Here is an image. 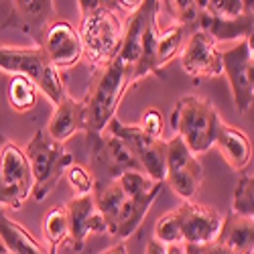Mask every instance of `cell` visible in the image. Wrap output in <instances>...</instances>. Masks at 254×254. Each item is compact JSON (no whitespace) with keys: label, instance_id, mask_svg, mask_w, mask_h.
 <instances>
[{"label":"cell","instance_id":"cell-33","mask_svg":"<svg viewBox=\"0 0 254 254\" xmlns=\"http://www.w3.org/2000/svg\"><path fill=\"white\" fill-rule=\"evenodd\" d=\"M102 254H128V250H126V244L120 240L118 244H114L112 248H108V250L102 252Z\"/></svg>","mask_w":254,"mask_h":254},{"label":"cell","instance_id":"cell-14","mask_svg":"<svg viewBox=\"0 0 254 254\" xmlns=\"http://www.w3.org/2000/svg\"><path fill=\"white\" fill-rule=\"evenodd\" d=\"M55 20V2L53 0H10L8 18L2 23V29H16L27 33L33 43L39 45L43 31Z\"/></svg>","mask_w":254,"mask_h":254},{"label":"cell","instance_id":"cell-19","mask_svg":"<svg viewBox=\"0 0 254 254\" xmlns=\"http://www.w3.org/2000/svg\"><path fill=\"white\" fill-rule=\"evenodd\" d=\"M0 246L8 254H49L25 226L6 216L2 205H0Z\"/></svg>","mask_w":254,"mask_h":254},{"label":"cell","instance_id":"cell-3","mask_svg":"<svg viewBox=\"0 0 254 254\" xmlns=\"http://www.w3.org/2000/svg\"><path fill=\"white\" fill-rule=\"evenodd\" d=\"M169 124L193 155H203L214 146L222 118L209 100L187 94L177 100Z\"/></svg>","mask_w":254,"mask_h":254},{"label":"cell","instance_id":"cell-36","mask_svg":"<svg viewBox=\"0 0 254 254\" xmlns=\"http://www.w3.org/2000/svg\"><path fill=\"white\" fill-rule=\"evenodd\" d=\"M183 254H201L197 244H183Z\"/></svg>","mask_w":254,"mask_h":254},{"label":"cell","instance_id":"cell-10","mask_svg":"<svg viewBox=\"0 0 254 254\" xmlns=\"http://www.w3.org/2000/svg\"><path fill=\"white\" fill-rule=\"evenodd\" d=\"M203 181V167L197 157L187 149V144L175 134L167 140V157H165V183L179 195L183 201L193 199Z\"/></svg>","mask_w":254,"mask_h":254},{"label":"cell","instance_id":"cell-6","mask_svg":"<svg viewBox=\"0 0 254 254\" xmlns=\"http://www.w3.org/2000/svg\"><path fill=\"white\" fill-rule=\"evenodd\" d=\"M88 144V169L94 175L96 185L108 183L118 179L120 173L128 169H140L136 157L128 149L122 138L110 134L108 130L102 132H86Z\"/></svg>","mask_w":254,"mask_h":254},{"label":"cell","instance_id":"cell-30","mask_svg":"<svg viewBox=\"0 0 254 254\" xmlns=\"http://www.w3.org/2000/svg\"><path fill=\"white\" fill-rule=\"evenodd\" d=\"M138 128L149 134L153 138H161L163 130H165V118H163V112L159 108H146L140 116V122H138Z\"/></svg>","mask_w":254,"mask_h":254},{"label":"cell","instance_id":"cell-18","mask_svg":"<svg viewBox=\"0 0 254 254\" xmlns=\"http://www.w3.org/2000/svg\"><path fill=\"white\" fill-rule=\"evenodd\" d=\"M214 146H218L222 159L228 163L230 169L242 171L244 167H250V163H252L250 138L238 128V126H232V124L222 120V126L218 130Z\"/></svg>","mask_w":254,"mask_h":254},{"label":"cell","instance_id":"cell-22","mask_svg":"<svg viewBox=\"0 0 254 254\" xmlns=\"http://www.w3.org/2000/svg\"><path fill=\"white\" fill-rule=\"evenodd\" d=\"M189 31H191V27H187L183 23H173L165 31H159L157 43H155V57H157V65L161 71L167 67V63L175 59L177 53L183 49Z\"/></svg>","mask_w":254,"mask_h":254},{"label":"cell","instance_id":"cell-20","mask_svg":"<svg viewBox=\"0 0 254 254\" xmlns=\"http://www.w3.org/2000/svg\"><path fill=\"white\" fill-rule=\"evenodd\" d=\"M252 14L254 12H248L240 18H218L199 10L193 29L195 27L203 29L205 33L214 37L216 43H220V41H234V39L240 41L244 37H252Z\"/></svg>","mask_w":254,"mask_h":254},{"label":"cell","instance_id":"cell-25","mask_svg":"<svg viewBox=\"0 0 254 254\" xmlns=\"http://www.w3.org/2000/svg\"><path fill=\"white\" fill-rule=\"evenodd\" d=\"M232 211L238 216H246V218L254 216V175H252V169L248 167L242 169V175L234 187Z\"/></svg>","mask_w":254,"mask_h":254},{"label":"cell","instance_id":"cell-1","mask_svg":"<svg viewBox=\"0 0 254 254\" xmlns=\"http://www.w3.org/2000/svg\"><path fill=\"white\" fill-rule=\"evenodd\" d=\"M79 6V39L81 59L96 69L106 65L122 45L126 8L118 0H77Z\"/></svg>","mask_w":254,"mask_h":254},{"label":"cell","instance_id":"cell-27","mask_svg":"<svg viewBox=\"0 0 254 254\" xmlns=\"http://www.w3.org/2000/svg\"><path fill=\"white\" fill-rule=\"evenodd\" d=\"M153 240L167 246V244H177L183 242L181 238V226H179V216H177V209H171L163 214L153 230Z\"/></svg>","mask_w":254,"mask_h":254},{"label":"cell","instance_id":"cell-31","mask_svg":"<svg viewBox=\"0 0 254 254\" xmlns=\"http://www.w3.org/2000/svg\"><path fill=\"white\" fill-rule=\"evenodd\" d=\"M199 250H201V254H234L226 244H222L220 240H211L207 244H201Z\"/></svg>","mask_w":254,"mask_h":254},{"label":"cell","instance_id":"cell-24","mask_svg":"<svg viewBox=\"0 0 254 254\" xmlns=\"http://www.w3.org/2000/svg\"><path fill=\"white\" fill-rule=\"evenodd\" d=\"M37 98H39V88L35 86V81L25 75L14 73L6 88V100L10 108L18 114L31 112L37 106Z\"/></svg>","mask_w":254,"mask_h":254},{"label":"cell","instance_id":"cell-23","mask_svg":"<svg viewBox=\"0 0 254 254\" xmlns=\"http://www.w3.org/2000/svg\"><path fill=\"white\" fill-rule=\"evenodd\" d=\"M43 238L47 244L49 254H57L59 246L67 242L69 238V220H67V209L65 203H57L47 209L43 218Z\"/></svg>","mask_w":254,"mask_h":254},{"label":"cell","instance_id":"cell-16","mask_svg":"<svg viewBox=\"0 0 254 254\" xmlns=\"http://www.w3.org/2000/svg\"><path fill=\"white\" fill-rule=\"evenodd\" d=\"M79 130H86V104L67 94L55 104L45 132L57 142H65Z\"/></svg>","mask_w":254,"mask_h":254},{"label":"cell","instance_id":"cell-26","mask_svg":"<svg viewBox=\"0 0 254 254\" xmlns=\"http://www.w3.org/2000/svg\"><path fill=\"white\" fill-rule=\"evenodd\" d=\"M201 10L218 18H240L254 12V2L252 0H205Z\"/></svg>","mask_w":254,"mask_h":254},{"label":"cell","instance_id":"cell-7","mask_svg":"<svg viewBox=\"0 0 254 254\" xmlns=\"http://www.w3.org/2000/svg\"><path fill=\"white\" fill-rule=\"evenodd\" d=\"M33 175L25 151L12 140L0 144V205L18 209L31 195Z\"/></svg>","mask_w":254,"mask_h":254},{"label":"cell","instance_id":"cell-32","mask_svg":"<svg viewBox=\"0 0 254 254\" xmlns=\"http://www.w3.org/2000/svg\"><path fill=\"white\" fill-rule=\"evenodd\" d=\"M144 254H165V246L151 238L149 242H146V246H144Z\"/></svg>","mask_w":254,"mask_h":254},{"label":"cell","instance_id":"cell-8","mask_svg":"<svg viewBox=\"0 0 254 254\" xmlns=\"http://www.w3.org/2000/svg\"><path fill=\"white\" fill-rule=\"evenodd\" d=\"M222 73L230 81L232 98L240 114H246L254 102V53L252 37H244L238 43L222 51Z\"/></svg>","mask_w":254,"mask_h":254},{"label":"cell","instance_id":"cell-17","mask_svg":"<svg viewBox=\"0 0 254 254\" xmlns=\"http://www.w3.org/2000/svg\"><path fill=\"white\" fill-rule=\"evenodd\" d=\"M163 187H157L149 193H142V195H126L120 203V209H118V216H116V224H114V230L112 234L114 238L118 240H126L130 238L134 232L140 228V224L144 222L146 214H149L151 205L155 203L157 195L161 193Z\"/></svg>","mask_w":254,"mask_h":254},{"label":"cell","instance_id":"cell-28","mask_svg":"<svg viewBox=\"0 0 254 254\" xmlns=\"http://www.w3.org/2000/svg\"><path fill=\"white\" fill-rule=\"evenodd\" d=\"M65 179L69 183V187L75 191V195H88L94 191L96 187V181H94V175L92 171L86 167V165H79V163H71L67 169H65Z\"/></svg>","mask_w":254,"mask_h":254},{"label":"cell","instance_id":"cell-21","mask_svg":"<svg viewBox=\"0 0 254 254\" xmlns=\"http://www.w3.org/2000/svg\"><path fill=\"white\" fill-rule=\"evenodd\" d=\"M234 254H252L254 250V220L238 216L234 211L224 216L218 238Z\"/></svg>","mask_w":254,"mask_h":254},{"label":"cell","instance_id":"cell-11","mask_svg":"<svg viewBox=\"0 0 254 254\" xmlns=\"http://www.w3.org/2000/svg\"><path fill=\"white\" fill-rule=\"evenodd\" d=\"M181 69L193 79H211L222 75V51L209 33L191 29L181 49Z\"/></svg>","mask_w":254,"mask_h":254},{"label":"cell","instance_id":"cell-15","mask_svg":"<svg viewBox=\"0 0 254 254\" xmlns=\"http://www.w3.org/2000/svg\"><path fill=\"white\" fill-rule=\"evenodd\" d=\"M67 220H69V246L75 252H81L86 240L92 234H106V222L96 207L94 195H75L65 203Z\"/></svg>","mask_w":254,"mask_h":254},{"label":"cell","instance_id":"cell-29","mask_svg":"<svg viewBox=\"0 0 254 254\" xmlns=\"http://www.w3.org/2000/svg\"><path fill=\"white\" fill-rule=\"evenodd\" d=\"M169 4H171V12L177 23H183L193 29L195 20L199 16V8L195 0H169Z\"/></svg>","mask_w":254,"mask_h":254},{"label":"cell","instance_id":"cell-9","mask_svg":"<svg viewBox=\"0 0 254 254\" xmlns=\"http://www.w3.org/2000/svg\"><path fill=\"white\" fill-rule=\"evenodd\" d=\"M110 134L122 138L132 155L136 157L142 171L155 181H165V157H167V140L153 138L144 134L138 124H124L118 116H112L106 128Z\"/></svg>","mask_w":254,"mask_h":254},{"label":"cell","instance_id":"cell-12","mask_svg":"<svg viewBox=\"0 0 254 254\" xmlns=\"http://www.w3.org/2000/svg\"><path fill=\"white\" fill-rule=\"evenodd\" d=\"M55 65V69H69L81 61V39L77 29L67 20H53L43 31L37 45Z\"/></svg>","mask_w":254,"mask_h":254},{"label":"cell","instance_id":"cell-35","mask_svg":"<svg viewBox=\"0 0 254 254\" xmlns=\"http://www.w3.org/2000/svg\"><path fill=\"white\" fill-rule=\"evenodd\" d=\"M118 2H120V6L126 8V10H134V8L142 2V0H118Z\"/></svg>","mask_w":254,"mask_h":254},{"label":"cell","instance_id":"cell-4","mask_svg":"<svg viewBox=\"0 0 254 254\" xmlns=\"http://www.w3.org/2000/svg\"><path fill=\"white\" fill-rule=\"evenodd\" d=\"M0 71H6L12 75L18 73L33 79L39 92L45 94V98L53 106L67 96L59 69H55V65L37 45L35 47L2 45L0 47Z\"/></svg>","mask_w":254,"mask_h":254},{"label":"cell","instance_id":"cell-5","mask_svg":"<svg viewBox=\"0 0 254 254\" xmlns=\"http://www.w3.org/2000/svg\"><path fill=\"white\" fill-rule=\"evenodd\" d=\"M25 155L33 175L31 193L37 201H43L55 189L65 169L73 163V155L63 146V142L53 140L45 130H37L31 136L25 146Z\"/></svg>","mask_w":254,"mask_h":254},{"label":"cell","instance_id":"cell-13","mask_svg":"<svg viewBox=\"0 0 254 254\" xmlns=\"http://www.w3.org/2000/svg\"><path fill=\"white\" fill-rule=\"evenodd\" d=\"M177 209L179 226H181V238L183 244H207L216 240L222 228L224 216L218 209L197 203L193 199H185Z\"/></svg>","mask_w":254,"mask_h":254},{"label":"cell","instance_id":"cell-2","mask_svg":"<svg viewBox=\"0 0 254 254\" xmlns=\"http://www.w3.org/2000/svg\"><path fill=\"white\" fill-rule=\"evenodd\" d=\"M134 65L118 53L94 69L83 98L86 104V132H102L112 116H116L124 94L134 86Z\"/></svg>","mask_w":254,"mask_h":254},{"label":"cell","instance_id":"cell-34","mask_svg":"<svg viewBox=\"0 0 254 254\" xmlns=\"http://www.w3.org/2000/svg\"><path fill=\"white\" fill-rule=\"evenodd\" d=\"M165 254H183V242L167 244V246H165Z\"/></svg>","mask_w":254,"mask_h":254}]
</instances>
